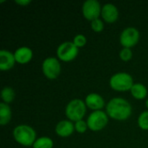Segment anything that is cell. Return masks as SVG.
Segmentation results:
<instances>
[{"label": "cell", "instance_id": "1", "mask_svg": "<svg viewBox=\"0 0 148 148\" xmlns=\"http://www.w3.org/2000/svg\"><path fill=\"white\" fill-rule=\"evenodd\" d=\"M107 113L114 120L125 121L130 117L132 107L122 98H114L107 105Z\"/></svg>", "mask_w": 148, "mask_h": 148}, {"label": "cell", "instance_id": "2", "mask_svg": "<svg viewBox=\"0 0 148 148\" xmlns=\"http://www.w3.org/2000/svg\"><path fill=\"white\" fill-rule=\"evenodd\" d=\"M13 136L17 143L24 147H29L31 145L33 146L36 140L35 130L27 125H21L15 127L13 130Z\"/></svg>", "mask_w": 148, "mask_h": 148}, {"label": "cell", "instance_id": "3", "mask_svg": "<svg viewBox=\"0 0 148 148\" xmlns=\"http://www.w3.org/2000/svg\"><path fill=\"white\" fill-rule=\"evenodd\" d=\"M110 86L115 91H127L131 90L134 86L132 76L127 73H117L110 79Z\"/></svg>", "mask_w": 148, "mask_h": 148}, {"label": "cell", "instance_id": "4", "mask_svg": "<svg viewBox=\"0 0 148 148\" xmlns=\"http://www.w3.org/2000/svg\"><path fill=\"white\" fill-rule=\"evenodd\" d=\"M66 116L73 121H82L86 114V103L82 100L75 99L71 101L66 107Z\"/></svg>", "mask_w": 148, "mask_h": 148}, {"label": "cell", "instance_id": "5", "mask_svg": "<svg viewBox=\"0 0 148 148\" xmlns=\"http://www.w3.org/2000/svg\"><path fill=\"white\" fill-rule=\"evenodd\" d=\"M108 122V118L103 111H94L88 118V127L90 130L97 132L103 129Z\"/></svg>", "mask_w": 148, "mask_h": 148}, {"label": "cell", "instance_id": "6", "mask_svg": "<svg viewBox=\"0 0 148 148\" xmlns=\"http://www.w3.org/2000/svg\"><path fill=\"white\" fill-rule=\"evenodd\" d=\"M42 72L48 79H56L61 73V64L55 57H49L42 62Z\"/></svg>", "mask_w": 148, "mask_h": 148}, {"label": "cell", "instance_id": "7", "mask_svg": "<svg viewBox=\"0 0 148 148\" xmlns=\"http://www.w3.org/2000/svg\"><path fill=\"white\" fill-rule=\"evenodd\" d=\"M78 55V48L71 42L62 43L57 49V56L62 62H70Z\"/></svg>", "mask_w": 148, "mask_h": 148}, {"label": "cell", "instance_id": "8", "mask_svg": "<svg viewBox=\"0 0 148 148\" xmlns=\"http://www.w3.org/2000/svg\"><path fill=\"white\" fill-rule=\"evenodd\" d=\"M82 14L87 20L94 21L101 14V4L96 0H87L82 5Z\"/></svg>", "mask_w": 148, "mask_h": 148}, {"label": "cell", "instance_id": "9", "mask_svg": "<svg viewBox=\"0 0 148 148\" xmlns=\"http://www.w3.org/2000/svg\"><path fill=\"white\" fill-rule=\"evenodd\" d=\"M140 39V32L133 27L125 29L121 35V43L124 48H131L137 44Z\"/></svg>", "mask_w": 148, "mask_h": 148}, {"label": "cell", "instance_id": "10", "mask_svg": "<svg viewBox=\"0 0 148 148\" xmlns=\"http://www.w3.org/2000/svg\"><path fill=\"white\" fill-rule=\"evenodd\" d=\"M101 16L107 23H114L119 16L117 8L112 3H107L101 8Z\"/></svg>", "mask_w": 148, "mask_h": 148}, {"label": "cell", "instance_id": "11", "mask_svg": "<svg viewBox=\"0 0 148 148\" xmlns=\"http://www.w3.org/2000/svg\"><path fill=\"white\" fill-rule=\"evenodd\" d=\"M16 62L15 56L12 53L7 50L0 51V69L2 71H6L10 69Z\"/></svg>", "mask_w": 148, "mask_h": 148}, {"label": "cell", "instance_id": "12", "mask_svg": "<svg viewBox=\"0 0 148 148\" xmlns=\"http://www.w3.org/2000/svg\"><path fill=\"white\" fill-rule=\"evenodd\" d=\"M85 103L90 109L95 110V111L101 110L105 105V101H104L103 98L100 95L95 94V93L89 94L86 97Z\"/></svg>", "mask_w": 148, "mask_h": 148}, {"label": "cell", "instance_id": "13", "mask_svg": "<svg viewBox=\"0 0 148 148\" xmlns=\"http://www.w3.org/2000/svg\"><path fill=\"white\" fill-rule=\"evenodd\" d=\"M32 50L28 47H21L17 49L14 54L16 62L20 64H26L32 59Z\"/></svg>", "mask_w": 148, "mask_h": 148}, {"label": "cell", "instance_id": "14", "mask_svg": "<svg viewBox=\"0 0 148 148\" xmlns=\"http://www.w3.org/2000/svg\"><path fill=\"white\" fill-rule=\"evenodd\" d=\"M74 130L75 126L69 121H62L56 127V133L61 137H68L71 135Z\"/></svg>", "mask_w": 148, "mask_h": 148}, {"label": "cell", "instance_id": "15", "mask_svg": "<svg viewBox=\"0 0 148 148\" xmlns=\"http://www.w3.org/2000/svg\"><path fill=\"white\" fill-rule=\"evenodd\" d=\"M132 95L137 100H143L147 95V88L141 83H135L131 88Z\"/></svg>", "mask_w": 148, "mask_h": 148}, {"label": "cell", "instance_id": "16", "mask_svg": "<svg viewBox=\"0 0 148 148\" xmlns=\"http://www.w3.org/2000/svg\"><path fill=\"white\" fill-rule=\"evenodd\" d=\"M11 118V111L6 103H0V124L6 125Z\"/></svg>", "mask_w": 148, "mask_h": 148}, {"label": "cell", "instance_id": "17", "mask_svg": "<svg viewBox=\"0 0 148 148\" xmlns=\"http://www.w3.org/2000/svg\"><path fill=\"white\" fill-rule=\"evenodd\" d=\"M34 148H52L53 147V140L49 137H41L37 139L34 145Z\"/></svg>", "mask_w": 148, "mask_h": 148}, {"label": "cell", "instance_id": "18", "mask_svg": "<svg viewBox=\"0 0 148 148\" xmlns=\"http://www.w3.org/2000/svg\"><path fill=\"white\" fill-rule=\"evenodd\" d=\"M1 96H2V99L4 101V103L7 104V103L11 102L15 98V93H14L13 88H11L10 87L3 88L1 92Z\"/></svg>", "mask_w": 148, "mask_h": 148}, {"label": "cell", "instance_id": "19", "mask_svg": "<svg viewBox=\"0 0 148 148\" xmlns=\"http://www.w3.org/2000/svg\"><path fill=\"white\" fill-rule=\"evenodd\" d=\"M138 125L143 130H148V111L143 112L139 119H138Z\"/></svg>", "mask_w": 148, "mask_h": 148}, {"label": "cell", "instance_id": "20", "mask_svg": "<svg viewBox=\"0 0 148 148\" xmlns=\"http://www.w3.org/2000/svg\"><path fill=\"white\" fill-rule=\"evenodd\" d=\"M132 56H133V52L129 48H124L120 53V57L124 62L129 61L132 58Z\"/></svg>", "mask_w": 148, "mask_h": 148}, {"label": "cell", "instance_id": "21", "mask_svg": "<svg viewBox=\"0 0 148 148\" xmlns=\"http://www.w3.org/2000/svg\"><path fill=\"white\" fill-rule=\"evenodd\" d=\"M74 44L77 47V48H81V47H83L86 42H87V39L86 37L83 36V35H77L75 36L74 38V41H73Z\"/></svg>", "mask_w": 148, "mask_h": 148}, {"label": "cell", "instance_id": "22", "mask_svg": "<svg viewBox=\"0 0 148 148\" xmlns=\"http://www.w3.org/2000/svg\"><path fill=\"white\" fill-rule=\"evenodd\" d=\"M91 27H92V29L95 32H101L102 31L103 29V23L101 19L97 18L94 21L91 22Z\"/></svg>", "mask_w": 148, "mask_h": 148}, {"label": "cell", "instance_id": "23", "mask_svg": "<svg viewBox=\"0 0 148 148\" xmlns=\"http://www.w3.org/2000/svg\"><path fill=\"white\" fill-rule=\"evenodd\" d=\"M88 124L87 122H85L84 121H76L75 124V130L79 133V134H83L86 132L87 128H88Z\"/></svg>", "mask_w": 148, "mask_h": 148}, {"label": "cell", "instance_id": "24", "mask_svg": "<svg viewBox=\"0 0 148 148\" xmlns=\"http://www.w3.org/2000/svg\"><path fill=\"white\" fill-rule=\"evenodd\" d=\"M16 3L21 6H26L31 3L30 0H16Z\"/></svg>", "mask_w": 148, "mask_h": 148}, {"label": "cell", "instance_id": "25", "mask_svg": "<svg viewBox=\"0 0 148 148\" xmlns=\"http://www.w3.org/2000/svg\"><path fill=\"white\" fill-rule=\"evenodd\" d=\"M146 107L148 108V99L147 100V101H146Z\"/></svg>", "mask_w": 148, "mask_h": 148}]
</instances>
